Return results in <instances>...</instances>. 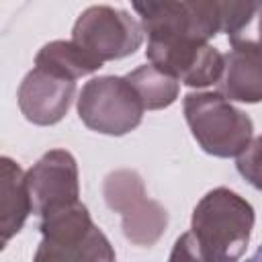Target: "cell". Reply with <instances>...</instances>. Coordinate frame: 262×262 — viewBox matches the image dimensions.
<instances>
[{"instance_id":"ac0fdd59","label":"cell","mask_w":262,"mask_h":262,"mask_svg":"<svg viewBox=\"0 0 262 262\" xmlns=\"http://www.w3.org/2000/svg\"><path fill=\"white\" fill-rule=\"evenodd\" d=\"M246 262H262V246H260V248L254 252V256H250Z\"/></svg>"},{"instance_id":"4fadbf2b","label":"cell","mask_w":262,"mask_h":262,"mask_svg":"<svg viewBox=\"0 0 262 262\" xmlns=\"http://www.w3.org/2000/svg\"><path fill=\"white\" fill-rule=\"evenodd\" d=\"M35 68L49 72L53 76L66 78L76 82L78 78L92 74L102 68L92 55H88L82 47H78L72 39L70 41H53L47 43L35 57Z\"/></svg>"},{"instance_id":"e0dca14e","label":"cell","mask_w":262,"mask_h":262,"mask_svg":"<svg viewBox=\"0 0 262 262\" xmlns=\"http://www.w3.org/2000/svg\"><path fill=\"white\" fill-rule=\"evenodd\" d=\"M168 262H205L203 256H201V252H199L196 239H194V235L190 231L188 233H182L176 239Z\"/></svg>"},{"instance_id":"ba28073f","label":"cell","mask_w":262,"mask_h":262,"mask_svg":"<svg viewBox=\"0 0 262 262\" xmlns=\"http://www.w3.org/2000/svg\"><path fill=\"white\" fill-rule=\"evenodd\" d=\"M145 55L149 63L174 80L194 88L219 84L225 68V55L213 45L199 41L147 39Z\"/></svg>"},{"instance_id":"5bb4252c","label":"cell","mask_w":262,"mask_h":262,"mask_svg":"<svg viewBox=\"0 0 262 262\" xmlns=\"http://www.w3.org/2000/svg\"><path fill=\"white\" fill-rule=\"evenodd\" d=\"M221 31L231 49L262 45V2H221Z\"/></svg>"},{"instance_id":"6da1fadb","label":"cell","mask_w":262,"mask_h":262,"mask_svg":"<svg viewBox=\"0 0 262 262\" xmlns=\"http://www.w3.org/2000/svg\"><path fill=\"white\" fill-rule=\"evenodd\" d=\"M252 227V205L237 192L219 186L194 207L190 233L205 262H237L248 248Z\"/></svg>"},{"instance_id":"9c48e42d","label":"cell","mask_w":262,"mask_h":262,"mask_svg":"<svg viewBox=\"0 0 262 262\" xmlns=\"http://www.w3.org/2000/svg\"><path fill=\"white\" fill-rule=\"evenodd\" d=\"M31 209L45 215L53 209L78 203V166L70 151H47L27 174Z\"/></svg>"},{"instance_id":"3957f363","label":"cell","mask_w":262,"mask_h":262,"mask_svg":"<svg viewBox=\"0 0 262 262\" xmlns=\"http://www.w3.org/2000/svg\"><path fill=\"white\" fill-rule=\"evenodd\" d=\"M184 117L199 145L217 158L242 156L252 139V119L235 108L221 92L184 96Z\"/></svg>"},{"instance_id":"30bf717a","label":"cell","mask_w":262,"mask_h":262,"mask_svg":"<svg viewBox=\"0 0 262 262\" xmlns=\"http://www.w3.org/2000/svg\"><path fill=\"white\" fill-rule=\"evenodd\" d=\"M74 92L76 82L35 68L20 82L18 106L27 121L35 125H53L68 113Z\"/></svg>"},{"instance_id":"2e32d148","label":"cell","mask_w":262,"mask_h":262,"mask_svg":"<svg viewBox=\"0 0 262 262\" xmlns=\"http://www.w3.org/2000/svg\"><path fill=\"white\" fill-rule=\"evenodd\" d=\"M239 174L258 190H262V135L252 139L246 151L237 158Z\"/></svg>"},{"instance_id":"8fae6325","label":"cell","mask_w":262,"mask_h":262,"mask_svg":"<svg viewBox=\"0 0 262 262\" xmlns=\"http://www.w3.org/2000/svg\"><path fill=\"white\" fill-rule=\"evenodd\" d=\"M219 92L227 100L260 102L262 100V45L231 49L225 55Z\"/></svg>"},{"instance_id":"277c9868","label":"cell","mask_w":262,"mask_h":262,"mask_svg":"<svg viewBox=\"0 0 262 262\" xmlns=\"http://www.w3.org/2000/svg\"><path fill=\"white\" fill-rule=\"evenodd\" d=\"M143 102L127 78L102 76L84 84L78 98V115L86 127L104 135H125L143 117Z\"/></svg>"},{"instance_id":"7a4b0ae2","label":"cell","mask_w":262,"mask_h":262,"mask_svg":"<svg viewBox=\"0 0 262 262\" xmlns=\"http://www.w3.org/2000/svg\"><path fill=\"white\" fill-rule=\"evenodd\" d=\"M41 233L33 262H115L111 242L80 201L45 213Z\"/></svg>"},{"instance_id":"5b68a950","label":"cell","mask_w":262,"mask_h":262,"mask_svg":"<svg viewBox=\"0 0 262 262\" xmlns=\"http://www.w3.org/2000/svg\"><path fill=\"white\" fill-rule=\"evenodd\" d=\"M147 39L209 43L221 31V2H137Z\"/></svg>"},{"instance_id":"8992f818","label":"cell","mask_w":262,"mask_h":262,"mask_svg":"<svg viewBox=\"0 0 262 262\" xmlns=\"http://www.w3.org/2000/svg\"><path fill=\"white\" fill-rule=\"evenodd\" d=\"M72 41L104 63L135 53L143 41V27L129 12L100 4L90 6L78 16Z\"/></svg>"},{"instance_id":"7c38bea8","label":"cell","mask_w":262,"mask_h":262,"mask_svg":"<svg viewBox=\"0 0 262 262\" xmlns=\"http://www.w3.org/2000/svg\"><path fill=\"white\" fill-rule=\"evenodd\" d=\"M2 244H6L25 223L27 215L33 213L27 176L8 158H2Z\"/></svg>"},{"instance_id":"9a60e30c","label":"cell","mask_w":262,"mask_h":262,"mask_svg":"<svg viewBox=\"0 0 262 262\" xmlns=\"http://www.w3.org/2000/svg\"><path fill=\"white\" fill-rule=\"evenodd\" d=\"M125 78L135 88V92L139 94L147 111L170 106L178 96V80H174L172 76L156 68L154 63L139 66L137 70L129 72Z\"/></svg>"},{"instance_id":"52a82bcc","label":"cell","mask_w":262,"mask_h":262,"mask_svg":"<svg viewBox=\"0 0 262 262\" xmlns=\"http://www.w3.org/2000/svg\"><path fill=\"white\" fill-rule=\"evenodd\" d=\"M106 205L121 213L123 233L135 246H154L166 229V209L147 199L143 180L133 170H117L104 180Z\"/></svg>"}]
</instances>
